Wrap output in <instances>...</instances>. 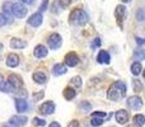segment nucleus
Listing matches in <instances>:
<instances>
[{"instance_id": "30", "label": "nucleus", "mask_w": 145, "mask_h": 127, "mask_svg": "<svg viewBox=\"0 0 145 127\" xmlns=\"http://www.w3.org/2000/svg\"><path fill=\"white\" fill-rule=\"evenodd\" d=\"M145 57V52L143 50H138V51H135V59L136 60H143V59Z\"/></svg>"}, {"instance_id": "25", "label": "nucleus", "mask_w": 145, "mask_h": 127, "mask_svg": "<svg viewBox=\"0 0 145 127\" xmlns=\"http://www.w3.org/2000/svg\"><path fill=\"white\" fill-rule=\"evenodd\" d=\"M133 87H134V90L135 92H143V84H141L140 80H134L133 83Z\"/></svg>"}, {"instance_id": "36", "label": "nucleus", "mask_w": 145, "mask_h": 127, "mask_svg": "<svg viewBox=\"0 0 145 127\" xmlns=\"http://www.w3.org/2000/svg\"><path fill=\"white\" fill-rule=\"evenodd\" d=\"M68 127H80V126H79V122H78L76 120H74V121H71V122L69 123Z\"/></svg>"}, {"instance_id": "40", "label": "nucleus", "mask_w": 145, "mask_h": 127, "mask_svg": "<svg viewBox=\"0 0 145 127\" xmlns=\"http://www.w3.org/2000/svg\"><path fill=\"white\" fill-rule=\"evenodd\" d=\"M48 127H61L60 125H59V123L57 122H52V123H51V125L50 126H48Z\"/></svg>"}, {"instance_id": "2", "label": "nucleus", "mask_w": 145, "mask_h": 127, "mask_svg": "<svg viewBox=\"0 0 145 127\" xmlns=\"http://www.w3.org/2000/svg\"><path fill=\"white\" fill-rule=\"evenodd\" d=\"M70 20L75 24L83 25L88 22V15L84 10L82 9H74V12H71L70 14Z\"/></svg>"}, {"instance_id": "19", "label": "nucleus", "mask_w": 145, "mask_h": 127, "mask_svg": "<svg viewBox=\"0 0 145 127\" xmlns=\"http://www.w3.org/2000/svg\"><path fill=\"white\" fill-rule=\"evenodd\" d=\"M46 75L43 74V72H35L33 74V80H35L36 83H38V84H43V83H46Z\"/></svg>"}, {"instance_id": "12", "label": "nucleus", "mask_w": 145, "mask_h": 127, "mask_svg": "<svg viewBox=\"0 0 145 127\" xmlns=\"http://www.w3.org/2000/svg\"><path fill=\"white\" fill-rule=\"evenodd\" d=\"M33 53H35V56L37 59H43V57H46V56H47L48 51H47V48H46L43 45H38V46H36Z\"/></svg>"}, {"instance_id": "16", "label": "nucleus", "mask_w": 145, "mask_h": 127, "mask_svg": "<svg viewBox=\"0 0 145 127\" xmlns=\"http://www.w3.org/2000/svg\"><path fill=\"white\" fill-rule=\"evenodd\" d=\"M97 61L99 64H110V61H111L110 53L107 51H99V53L97 56Z\"/></svg>"}, {"instance_id": "38", "label": "nucleus", "mask_w": 145, "mask_h": 127, "mask_svg": "<svg viewBox=\"0 0 145 127\" xmlns=\"http://www.w3.org/2000/svg\"><path fill=\"white\" fill-rule=\"evenodd\" d=\"M22 4H33L35 3V0H19Z\"/></svg>"}, {"instance_id": "27", "label": "nucleus", "mask_w": 145, "mask_h": 127, "mask_svg": "<svg viewBox=\"0 0 145 127\" xmlns=\"http://www.w3.org/2000/svg\"><path fill=\"white\" fill-rule=\"evenodd\" d=\"M70 83L74 87H76V88H79V87H82V78L80 76H75V78H72V79L70 80Z\"/></svg>"}, {"instance_id": "39", "label": "nucleus", "mask_w": 145, "mask_h": 127, "mask_svg": "<svg viewBox=\"0 0 145 127\" xmlns=\"http://www.w3.org/2000/svg\"><path fill=\"white\" fill-rule=\"evenodd\" d=\"M136 43L141 46V45L144 43V40H143V38H140V37H136Z\"/></svg>"}, {"instance_id": "13", "label": "nucleus", "mask_w": 145, "mask_h": 127, "mask_svg": "<svg viewBox=\"0 0 145 127\" xmlns=\"http://www.w3.org/2000/svg\"><path fill=\"white\" fill-rule=\"evenodd\" d=\"M15 108H17V111L19 113H23L28 109V103L23 98H17L15 99Z\"/></svg>"}, {"instance_id": "17", "label": "nucleus", "mask_w": 145, "mask_h": 127, "mask_svg": "<svg viewBox=\"0 0 145 127\" xmlns=\"http://www.w3.org/2000/svg\"><path fill=\"white\" fill-rule=\"evenodd\" d=\"M66 72H68V67L61 64L55 65L52 69V74L55 75V76H60V75H64V74H66Z\"/></svg>"}, {"instance_id": "9", "label": "nucleus", "mask_w": 145, "mask_h": 127, "mask_svg": "<svg viewBox=\"0 0 145 127\" xmlns=\"http://www.w3.org/2000/svg\"><path fill=\"white\" fill-rule=\"evenodd\" d=\"M115 117H116V121H117L120 125H125V123H127V121H129V113L126 112L125 109H120L116 112Z\"/></svg>"}, {"instance_id": "34", "label": "nucleus", "mask_w": 145, "mask_h": 127, "mask_svg": "<svg viewBox=\"0 0 145 127\" xmlns=\"http://www.w3.org/2000/svg\"><path fill=\"white\" fill-rule=\"evenodd\" d=\"M138 19L140 20V22H143V20H144V10L143 9H139V12H138Z\"/></svg>"}, {"instance_id": "4", "label": "nucleus", "mask_w": 145, "mask_h": 127, "mask_svg": "<svg viewBox=\"0 0 145 127\" xmlns=\"http://www.w3.org/2000/svg\"><path fill=\"white\" fill-rule=\"evenodd\" d=\"M47 43H48L51 50H57V48L61 47L63 38H61V36L57 35V33H52V35L47 38Z\"/></svg>"}, {"instance_id": "44", "label": "nucleus", "mask_w": 145, "mask_h": 127, "mask_svg": "<svg viewBox=\"0 0 145 127\" xmlns=\"http://www.w3.org/2000/svg\"><path fill=\"white\" fill-rule=\"evenodd\" d=\"M127 127H134V126H127Z\"/></svg>"}, {"instance_id": "11", "label": "nucleus", "mask_w": 145, "mask_h": 127, "mask_svg": "<svg viewBox=\"0 0 145 127\" xmlns=\"http://www.w3.org/2000/svg\"><path fill=\"white\" fill-rule=\"evenodd\" d=\"M42 14L41 13H35L33 15H31L29 19H28V23H29L31 25H33V27H38V25L42 24Z\"/></svg>"}, {"instance_id": "43", "label": "nucleus", "mask_w": 145, "mask_h": 127, "mask_svg": "<svg viewBox=\"0 0 145 127\" xmlns=\"http://www.w3.org/2000/svg\"><path fill=\"white\" fill-rule=\"evenodd\" d=\"M123 3H129V1H131V0H122Z\"/></svg>"}, {"instance_id": "45", "label": "nucleus", "mask_w": 145, "mask_h": 127, "mask_svg": "<svg viewBox=\"0 0 145 127\" xmlns=\"http://www.w3.org/2000/svg\"><path fill=\"white\" fill-rule=\"evenodd\" d=\"M4 127H10V126H4Z\"/></svg>"}, {"instance_id": "41", "label": "nucleus", "mask_w": 145, "mask_h": 127, "mask_svg": "<svg viewBox=\"0 0 145 127\" xmlns=\"http://www.w3.org/2000/svg\"><path fill=\"white\" fill-rule=\"evenodd\" d=\"M1 81H3V75L0 74V83H1Z\"/></svg>"}, {"instance_id": "24", "label": "nucleus", "mask_w": 145, "mask_h": 127, "mask_svg": "<svg viewBox=\"0 0 145 127\" xmlns=\"http://www.w3.org/2000/svg\"><path fill=\"white\" fill-rule=\"evenodd\" d=\"M79 109H80V112H84V113L90 112V109H92V106H90L89 102H82L79 104Z\"/></svg>"}, {"instance_id": "37", "label": "nucleus", "mask_w": 145, "mask_h": 127, "mask_svg": "<svg viewBox=\"0 0 145 127\" xmlns=\"http://www.w3.org/2000/svg\"><path fill=\"white\" fill-rule=\"evenodd\" d=\"M43 95H45V94H43V92H40L38 94H35V95H33V98H35V99H40V98H42Z\"/></svg>"}, {"instance_id": "28", "label": "nucleus", "mask_w": 145, "mask_h": 127, "mask_svg": "<svg viewBox=\"0 0 145 127\" xmlns=\"http://www.w3.org/2000/svg\"><path fill=\"white\" fill-rule=\"evenodd\" d=\"M8 23H9L8 17L4 14V13H0V27H4V25L8 24Z\"/></svg>"}, {"instance_id": "3", "label": "nucleus", "mask_w": 145, "mask_h": 127, "mask_svg": "<svg viewBox=\"0 0 145 127\" xmlns=\"http://www.w3.org/2000/svg\"><path fill=\"white\" fill-rule=\"evenodd\" d=\"M10 13H12V15H15L17 18H24L28 13V9L22 3H12Z\"/></svg>"}, {"instance_id": "21", "label": "nucleus", "mask_w": 145, "mask_h": 127, "mask_svg": "<svg viewBox=\"0 0 145 127\" xmlns=\"http://www.w3.org/2000/svg\"><path fill=\"white\" fill-rule=\"evenodd\" d=\"M141 71H143V66H141L140 63H134L131 65V72H133L134 75L141 74Z\"/></svg>"}, {"instance_id": "22", "label": "nucleus", "mask_w": 145, "mask_h": 127, "mask_svg": "<svg viewBox=\"0 0 145 127\" xmlns=\"http://www.w3.org/2000/svg\"><path fill=\"white\" fill-rule=\"evenodd\" d=\"M144 122H145V117L143 115H135V116H134V123H135V126L143 127Z\"/></svg>"}, {"instance_id": "8", "label": "nucleus", "mask_w": 145, "mask_h": 127, "mask_svg": "<svg viewBox=\"0 0 145 127\" xmlns=\"http://www.w3.org/2000/svg\"><path fill=\"white\" fill-rule=\"evenodd\" d=\"M27 121L28 118L25 116H13L9 120V123L14 127H20V126H24L27 123Z\"/></svg>"}, {"instance_id": "33", "label": "nucleus", "mask_w": 145, "mask_h": 127, "mask_svg": "<svg viewBox=\"0 0 145 127\" xmlns=\"http://www.w3.org/2000/svg\"><path fill=\"white\" fill-rule=\"evenodd\" d=\"M71 1L72 0H60V4H61V7L66 8V7H69V5L71 4Z\"/></svg>"}, {"instance_id": "32", "label": "nucleus", "mask_w": 145, "mask_h": 127, "mask_svg": "<svg viewBox=\"0 0 145 127\" xmlns=\"http://www.w3.org/2000/svg\"><path fill=\"white\" fill-rule=\"evenodd\" d=\"M47 5H48V0H43L42 4H41V7H40L41 12H45V10L47 9Z\"/></svg>"}, {"instance_id": "18", "label": "nucleus", "mask_w": 145, "mask_h": 127, "mask_svg": "<svg viewBox=\"0 0 145 127\" xmlns=\"http://www.w3.org/2000/svg\"><path fill=\"white\" fill-rule=\"evenodd\" d=\"M25 46H27V43L24 41L19 40V38H13L10 41V47L12 48H24Z\"/></svg>"}, {"instance_id": "23", "label": "nucleus", "mask_w": 145, "mask_h": 127, "mask_svg": "<svg viewBox=\"0 0 145 127\" xmlns=\"http://www.w3.org/2000/svg\"><path fill=\"white\" fill-rule=\"evenodd\" d=\"M0 90L4 93H10L13 90V87L9 84V81H4V80H3V81L0 83Z\"/></svg>"}, {"instance_id": "31", "label": "nucleus", "mask_w": 145, "mask_h": 127, "mask_svg": "<svg viewBox=\"0 0 145 127\" xmlns=\"http://www.w3.org/2000/svg\"><path fill=\"white\" fill-rule=\"evenodd\" d=\"M92 117H98V118H105L106 117V112H93L92 113Z\"/></svg>"}, {"instance_id": "1", "label": "nucleus", "mask_w": 145, "mask_h": 127, "mask_svg": "<svg viewBox=\"0 0 145 127\" xmlns=\"http://www.w3.org/2000/svg\"><path fill=\"white\" fill-rule=\"evenodd\" d=\"M126 95V84L121 80L113 83L107 92V97L111 100H120Z\"/></svg>"}, {"instance_id": "5", "label": "nucleus", "mask_w": 145, "mask_h": 127, "mask_svg": "<svg viewBox=\"0 0 145 127\" xmlns=\"http://www.w3.org/2000/svg\"><path fill=\"white\" fill-rule=\"evenodd\" d=\"M127 106L134 111H139L141 107H143V99L138 95H133L127 99Z\"/></svg>"}, {"instance_id": "26", "label": "nucleus", "mask_w": 145, "mask_h": 127, "mask_svg": "<svg viewBox=\"0 0 145 127\" xmlns=\"http://www.w3.org/2000/svg\"><path fill=\"white\" fill-rule=\"evenodd\" d=\"M33 125L35 126H38V127H43L46 125V121L45 120H42V118H38V117H35L33 118Z\"/></svg>"}, {"instance_id": "29", "label": "nucleus", "mask_w": 145, "mask_h": 127, "mask_svg": "<svg viewBox=\"0 0 145 127\" xmlns=\"http://www.w3.org/2000/svg\"><path fill=\"white\" fill-rule=\"evenodd\" d=\"M92 126H94V127H98V126H101L103 123V118H98V117H92Z\"/></svg>"}, {"instance_id": "42", "label": "nucleus", "mask_w": 145, "mask_h": 127, "mask_svg": "<svg viewBox=\"0 0 145 127\" xmlns=\"http://www.w3.org/2000/svg\"><path fill=\"white\" fill-rule=\"evenodd\" d=\"M3 50V43H0V51Z\"/></svg>"}, {"instance_id": "20", "label": "nucleus", "mask_w": 145, "mask_h": 127, "mask_svg": "<svg viewBox=\"0 0 145 127\" xmlns=\"http://www.w3.org/2000/svg\"><path fill=\"white\" fill-rule=\"evenodd\" d=\"M76 95V92H75V89L74 88H70V87H68L65 90H64V97L66 98L68 100H71L72 98Z\"/></svg>"}, {"instance_id": "6", "label": "nucleus", "mask_w": 145, "mask_h": 127, "mask_svg": "<svg viewBox=\"0 0 145 127\" xmlns=\"http://www.w3.org/2000/svg\"><path fill=\"white\" fill-rule=\"evenodd\" d=\"M38 111H40V113H42V115H52V113L55 112V104H54L52 102H46L40 106Z\"/></svg>"}, {"instance_id": "7", "label": "nucleus", "mask_w": 145, "mask_h": 127, "mask_svg": "<svg viewBox=\"0 0 145 127\" xmlns=\"http://www.w3.org/2000/svg\"><path fill=\"white\" fill-rule=\"evenodd\" d=\"M8 81H9V84L13 87V89H20V88L23 87V80L20 79L18 75H15V74L9 75Z\"/></svg>"}, {"instance_id": "35", "label": "nucleus", "mask_w": 145, "mask_h": 127, "mask_svg": "<svg viewBox=\"0 0 145 127\" xmlns=\"http://www.w3.org/2000/svg\"><path fill=\"white\" fill-rule=\"evenodd\" d=\"M98 46H101V40L99 38H95L94 42L92 43V48H95V47H98Z\"/></svg>"}, {"instance_id": "10", "label": "nucleus", "mask_w": 145, "mask_h": 127, "mask_svg": "<svg viewBox=\"0 0 145 127\" xmlns=\"http://www.w3.org/2000/svg\"><path fill=\"white\" fill-rule=\"evenodd\" d=\"M78 64H79V57H78L74 52H70L65 56V65L66 66L74 67V66H76Z\"/></svg>"}, {"instance_id": "15", "label": "nucleus", "mask_w": 145, "mask_h": 127, "mask_svg": "<svg viewBox=\"0 0 145 127\" xmlns=\"http://www.w3.org/2000/svg\"><path fill=\"white\" fill-rule=\"evenodd\" d=\"M7 65L9 67H17L19 65V57L15 53H10L7 57Z\"/></svg>"}, {"instance_id": "14", "label": "nucleus", "mask_w": 145, "mask_h": 127, "mask_svg": "<svg viewBox=\"0 0 145 127\" xmlns=\"http://www.w3.org/2000/svg\"><path fill=\"white\" fill-rule=\"evenodd\" d=\"M115 15H116V18H117L118 23H120V25H121V22H122L123 18L126 17V8L123 7V5H118L115 10Z\"/></svg>"}]
</instances>
